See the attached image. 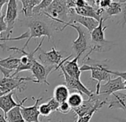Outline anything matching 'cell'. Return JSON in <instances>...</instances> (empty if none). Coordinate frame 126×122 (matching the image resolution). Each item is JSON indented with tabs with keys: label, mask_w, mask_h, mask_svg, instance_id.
I'll return each mask as SVG.
<instances>
[{
	"label": "cell",
	"mask_w": 126,
	"mask_h": 122,
	"mask_svg": "<svg viewBox=\"0 0 126 122\" xmlns=\"http://www.w3.org/2000/svg\"><path fill=\"white\" fill-rule=\"evenodd\" d=\"M107 20V18L103 17L99 21L98 26L94 28L90 33V48L89 51L85 55V58L89 57L93 51L96 52H106L111 50L112 47L115 46L116 43L106 40L105 38V31L108 28L107 25H104V22Z\"/></svg>",
	"instance_id": "obj_1"
},
{
	"label": "cell",
	"mask_w": 126,
	"mask_h": 122,
	"mask_svg": "<svg viewBox=\"0 0 126 122\" xmlns=\"http://www.w3.org/2000/svg\"><path fill=\"white\" fill-rule=\"evenodd\" d=\"M86 63L83 64L80 67L81 72L91 71V79L93 81H96L97 84L96 86V95H99V89L101 86V82L108 81L111 79V75L108 72V68L106 66V63L110 61L109 60H94L89 57L83 59L86 60Z\"/></svg>",
	"instance_id": "obj_2"
},
{
	"label": "cell",
	"mask_w": 126,
	"mask_h": 122,
	"mask_svg": "<svg viewBox=\"0 0 126 122\" xmlns=\"http://www.w3.org/2000/svg\"><path fill=\"white\" fill-rule=\"evenodd\" d=\"M22 26L28 27L29 28V37L26 41L25 45L22 47V50H25L30 42L31 40L33 38L39 37H47L48 40H50L52 35V31L48 26V25L44 21L36 19V17H30L27 20H19Z\"/></svg>",
	"instance_id": "obj_3"
},
{
	"label": "cell",
	"mask_w": 126,
	"mask_h": 122,
	"mask_svg": "<svg viewBox=\"0 0 126 122\" xmlns=\"http://www.w3.org/2000/svg\"><path fill=\"white\" fill-rule=\"evenodd\" d=\"M54 22H56L59 24L63 25V27L60 29L59 31L64 30L66 27H71L74 28L78 33V37L77 40L73 41L72 48L77 54H82L85 51L89 49L90 48V33L88 31L87 29L83 28L81 25H77L75 24L68 23L63 22L59 20H52Z\"/></svg>",
	"instance_id": "obj_4"
},
{
	"label": "cell",
	"mask_w": 126,
	"mask_h": 122,
	"mask_svg": "<svg viewBox=\"0 0 126 122\" xmlns=\"http://www.w3.org/2000/svg\"><path fill=\"white\" fill-rule=\"evenodd\" d=\"M74 9H69L65 0H53L42 14L50 20H59L66 22Z\"/></svg>",
	"instance_id": "obj_5"
},
{
	"label": "cell",
	"mask_w": 126,
	"mask_h": 122,
	"mask_svg": "<svg viewBox=\"0 0 126 122\" xmlns=\"http://www.w3.org/2000/svg\"><path fill=\"white\" fill-rule=\"evenodd\" d=\"M45 40V37H42V40L40 41L37 47L32 52H26L25 50H22V48H19L16 47H8L7 51H14L16 52H20L22 54V56L19 58V65L17 67V69L14 71V72L12 74L11 77H14L16 76L19 72L22 71H26V70H31V67L34 63V61L36 60L35 58V54L41 48V45H42L43 42Z\"/></svg>",
	"instance_id": "obj_6"
},
{
	"label": "cell",
	"mask_w": 126,
	"mask_h": 122,
	"mask_svg": "<svg viewBox=\"0 0 126 122\" xmlns=\"http://www.w3.org/2000/svg\"><path fill=\"white\" fill-rule=\"evenodd\" d=\"M33 81L32 77H10L0 79V94L2 95L13 91L22 92L25 89V82Z\"/></svg>",
	"instance_id": "obj_7"
},
{
	"label": "cell",
	"mask_w": 126,
	"mask_h": 122,
	"mask_svg": "<svg viewBox=\"0 0 126 122\" xmlns=\"http://www.w3.org/2000/svg\"><path fill=\"white\" fill-rule=\"evenodd\" d=\"M7 10L5 14V21L7 25V30L4 35L2 36V39H7L8 41L14 40L16 41L15 37H10L11 34L13 33V29L14 28L15 22L18 18V5L17 1L16 0H9L7 4Z\"/></svg>",
	"instance_id": "obj_8"
},
{
	"label": "cell",
	"mask_w": 126,
	"mask_h": 122,
	"mask_svg": "<svg viewBox=\"0 0 126 122\" xmlns=\"http://www.w3.org/2000/svg\"><path fill=\"white\" fill-rule=\"evenodd\" d=\"M105 103H107L106 100L101 101L99 95H96L95 93H94L91 96L88 97L87 101H84L79 107L73 110L78 117H81L91 112H96Z\"/></svg>",
	"instance_id": "obj_9"
},
{
	"label": "cell",
	"mask_w": 126,
	"mask_h": 122,
	"mask_svg": "<svg viewBox=\"0 0 126 122\" xmlns=\"http://www.w3.org/2000/svg\"><path fill=\"white\" fill-rule=\"evenodd\" d=\"M55 69L56 68L53 66H45L36 60L31 69L33 75L32 78H33V82L36 83H43L50 86V83L47 81V78L52 72L55 71Z\"/></svg>",
	"instance_id": "obj_10"
},
{
	"label": "cell",
	"mask_w": 126,
	"mask_h": 122,
	"mask_svg": "<svg viewBox=\"0 0 126 122\" xmlns=\"http://www.w3.org/2000/svg\"><path fill=\"white\" fill-rule=\"evenodd\" d=\"M40 54L38 55L39 63L47 67L53 66L56 68L62 60V56L61 53L56 50V47H53L50 51H44L41 48L39 49Z\"/></svg>",
	"instance_id": "obj_11"
},
{
	"label": "cell",
	"mask_w": 126,
	"mask_h": 122,
	"mask_svg": "<svg viewBox=\"0 0 126 122\" xmlns=\"http://www.w3.org/2000/svg\"><path fill=\"white\" fill-rule=\"evenodd\" d=\"M59 69H61L62 75L64 76V78H65V84H66L65 86L68 89L76 90V91H77L78 92H79L81 94H85L88 97H90L94 94V92L91 89H88L81 82V81L79 79H77V78H72V77L69 76L65 72V71L64 70V69H63L62 66H60L59 67Z\"/></svg>",
	"instance_id": "obj_12"
},
{
	"label": "cell",
	"mask_w": 126,
	"mask_h": 122,
	"mask_svg": "<svg viewBox=\"0 0 126 122\" xmlns=\"http://www.w3.org/2000/svg\"><path fill=\"white\" fill-rule=\"evenodd\" d=\"M43 97L34 98L32 97V99L35 101V103L31 106H21V113L25 122H40L39 120V102L43 99Z\"/></svg>",
	"instance_id": "obj_13"
},
{
	"label": "cell",
	"mask_w": 126,
	"mask_h": 122,
	"mask_svg": "<svg viewBox=\"0 0 126 122\" xmlns=\"http://www.w3.org/2000/svg\"><path fill=\"white\" fill-rule=\"evenodd\" d=\"M121 90H125L124 81L121 78L117 77L114 79H110L108 81H107L106 83L101 85L99 95H106L108 97L109 95H111L113 93L117 92L118 91Z\"/></svg>",
	"instance_id": "obj_14"
},
{
	"label": "cell",
	"mask_w": 126,
	"mask_h": 122,
	"mask_svg": "<svg viewBox=\"0 0 126 122\" xmlns=\"http://www.w3.org/2000/svg\"><path fill=\"white\" fill-rule=\"evenodd\" d=\"M81 57V54H77L73 60H69V61H65L64 63H60L59 65L56 68L55 71L59 69V67L60 66H62L63 69L65 71V72L71 77L79 79L80 80V76L82 72L80 71V67L79 66L78 64V60L79 57Z\"/></svg>",
	"instance_id": "obj_15"
},
{
	"label": "cell",
	"mask_w": 126,
	"mask_h": 122,
	"mask_svg": "<svg viewBox=\"0 0 126 122\" xmlns=\"http://www.w3.org/2000/svg\"><path fill=\"white\" fill-rule=\"evenodd\" d=\"M15 92L16 91H13L2 96H0V109L3 112L5 116L11 109H12L14 107L23 105V103L28 99V98L26 97L22 101L19 103L16 102L13 98V95L15 93Z\"/></svg>",
	"instance_id": "obj_16"
},
{
	"label": "cell",
	"mask_w": 126,
	"mask_h": 122,
	"mask_svg": "<svg viewBox=\"0 0 126 122\" xmlns=\"http://www.w3.org/2000/svg\"><path fill=\"white\" fill-rule=\"evenodd\" d=\"M68 22L72 23V24L79 23L81 25H82L83 28L87 29L89 33H91L99 25V22L93 18H89V17H82V16L77 15L75 13L74 9L72 11V13L71 14L69 22Z\"/></svg>",
	"instance_id": "obj_17"
},
{
	"label": "cell",
	"mask_w": 126,
	"mask_h": 122,
	"mask_svg": "<svg viewBox=\"0 0 126 122\" xmlns=\"http://www.w3.org/2000/svg\"><path fill=\"white\" fill-rule=\"evenodd\" d=\"M74 11L77 15L93 18L99 22L102 17L105 10L101 8H94L88 3V5L83 8H75Z\"/></svg>",
	"instance_id": "obj_18"
},
{
	"label": "cell",
	"mask_w": 126,
	"mask_h": 122,
	"mask_svg": "<svg viewBox=\"0 0 126 122\" xmlns=\"http://www.w3.org/2000/svg\"><path fill=\"white\" fill-rule=\"evenodd\" d=\"M111 96L108 102V109H122L126 112V93L117 92L113 93Z\"/></svg>",
	"instance_id": "obj_19"
},
{
	"label": "cell",
	"mask_w": 126,
	"mask_h": 122,
	"mask_svg": "<svg viewBox=\"0 0 126 122\" xmlns=\"http://www.w3.org/2000/svg\"><path fill=\"white\" fill-rule=\"evenodd\" d=\"M69 95V89L64 84H61L56 86L53 90V98L59 103L67 101Z\"/></svg>",
	"instance_id": "obj_20"
},
{
	"label": "cell",
	"mask_w": 126,
	"mask_h": 122,
	"mask_svg": "<svg viewBox=\"0 0 126 122\" xmlns=\"http://www.w3.org/2000/svg\"><path fill=\"white\" fill-rule=\"evenodd\" d=\"M22 5V12L27 18L32 17L33 8L41 2L40 0H21Z\"/></svg>",
	"instance_id": "obj_21"
},
{
	"label": "cell",
	"mask_w": 126,
	"mask_h": 122,
	"mask_svg": "<svg viewBox=\"0 0 126 122\" xmlns=\"http://www.w3.org/2000/svg\"><path fill=\"white\" fill-rule=\"evenodd\" d=\"M125 2V0H117V1H111L110 5L108 8L105 10V12L107 14L106 18H109L110 17L118 15L122 13V4Z\"/></svg>",
	"instance_id": "obj_22"
},
{
	"label": "cell",
	"mask_w": 126,
	"mask_h": 122,
	"mask_svg": "<svg viewBox=\"0 0 126 122\" xmlns=\"http://www.w3.org/2000/svg\"><path fill=\"white\" fill-rule=\"evenodd\" d=\"M22 106L13 108L6 114L5 118L8 122H25L21 113Z\"/></svg>",
	"instance_id": "obj_23"
},
{
	"label": "cell",
	"mask_w": 126,
	"mask_h": 122,
	"mask_svg": "<svg viewBox=\"0 0 126 122\" xmlns=\"http://www.w3.org/2000/svg\"><path fill=\"white\" fill-rule=\"evenodd\" d=\"M19 65V58L13 57L10 56L5 59L0 60V66L8 70L15 71Z\"/></svg>",
	"instance_id": "obj_24"
},
{
	"label": "cell",
	"mask_w": 126,
	"mask_h": 122,
	"mask_svg": "<svg viewBox=\"0 0 126 122\" xmlns=\"http://www.w3.org/2000/svg\"><path fill=\"white\" fill-rule=\"evenodd\" d=\"M83 101H84V100H83V97H82V94L78 92H73V93L70 94L69 97L67 100V102L69 104V106H71V109H75L79 107L82 105Z\"/></svg>",
	"instance_id": "obj_25"
},
{
	"label": "cell",
	"mask_w": 126,
	"mask_h": 122,
	"mask_svg": "<svg viewBox=\"0 0 126 122\" xmlns=\"http://www.w3.org/2000/svg\"><path fill=\"white\" fill-rule=\"evenodd\" d=\"M53 0H42V1L33 8L32 17H39L42 15V14L45 11L46 8L51 4Z\"/></svg>",
	"instance_id": "obj_26"
},
{
	"label": "cell",
	"mask_w": 126,
	"mask_h": 122,
	"mask_svg": "<svg viewBox=\"0 0 126 122\" xmlns=\"http://www.w3.org/2000/svg\"><path fill=\"white\" fill-rule=\"evenodd\" d=\"M39 115L44 116V117H47L50 116V114L52 113L50 107L48 106V105L46 103H42L40 105H39Z\"/></svg>",
	"instance_id": "obj_27"
},
{
	"label": "cell",
	"mask_w": 126,
	"mask_h": 122,
	"mask_svg": "<svg viewBox=\"0 0 126 122\" xmlns=\"http://www.w3.org/2000/svg\"><path fill=\"white\" fill-rule=\"evenodd\" d=\"M47 104L48 105V106L50 107L51 112H53L58 111L59 107V104H60V103H59L53 97H52V98H50L49 99V101H47Z\"/></svg>",
	"instance_id": "obj_28"
},
{
	"label": "cell",
	"mask_w": 126,
	"mask_h": 122,
	"mask_svg": "<svg viewBox=\"0 0 126 122\" xmlns=\"http://www.w3.org/2000/svg\"><path fill=\"white\" fill-rule=\"evenodd\" d=\"M71 110V106H69V104L68 103L67 101L61 103L59 104V109H58V111L60 112L62 114H68Z\"/></svg>",
	"instance_id": "obj_29"
},
{
	"label": "cell",
	"mask_w": 126,
	"mask_h": 122,
	"mask_svg": "<svg viewBox=\"0 0 126 122\" xmlns=\"http://www.w3.org/2000/svg\"><path fill=\"white\" fill-rule=\"evenodd\" d=\"M122 18L119 22H117V24H119L122 28H124L125 25L126 24V1L122 4Z\"/></svg>",
	"instance_id": "obj_30"
},
{
	"label": "cell",
	"mask_w": 126,
	"mask_h": 122,
	"mask_svg": "<svg viewBox=\"0 0 126 122\" xmlns=\"http://www.w3.org/2000/svg\"><path fill=\"white\" fill-rule=\"evenodd\" d=\"M95 112H91V113H89L86 115H84V116H81V117H79L77 122H90L91 118L93 117V115H94Z\"/></svg>",
	"instance_id": "obj_31"
},
{
	"label": "cell",
	"mask_w": 126,
	"mask_h": 122,
	"mask_svg": "<svg viewBox=\"0 0 126 122\" xmlns=\"http://www.w3.org/2000/svg\"><path fill=\"white\" fill-rule=\"evenodd\" d=\"M108 72L110 74V75H116L117 77H119L121 78L123 81H125L126 80V72H113L111 70H108Z\"/></svg>",
	"instance_id": "obj_32"
},
{
	"label": "cell",
	"mask_w": 126,
	"mask_h": 122,
	"mask_svg": "<svg viewBox=\"0 0 126 122\" xmlns=\"http://www.w3.org/2000/svg\"><path fill=\"white\" fill-rule=\"evenodd\" d=\"M111 3V0H100L99 1V8L105 10L109 7Z\"/></svg>",
	"instance_id": "obj_33"
},
{
	"label": "cell",
	"mask_w": 126,
	"mask_h": 122,
	"mask_svg": "<svg viewBox=\"0 0 126 122\" xmlns=\"http://www.w3.org/2000/svg\"><path fill=\"white\" fill-rule=\"evenodd\" d=\"M0 72H2L4 78H10L13 74V71L8 70V69H6L5 68H2V66H0Z\"/></svg>",
	"instance_id": "obj_34"
},
{
	"label": "cell",
	"mask_w": 126,
	"mask_h": 122,
	"mask_svg": "<svg viewBox=\"0 0 126 122\" xmlns=\"http://www.w3.org/2000/svg\"><path fill=\"white\" fill-rule=\"evenodd\" d=\"M88 5V2L85 0H75L76 8H83Z\"/></svg>",
	"instance_id": "obj_35"
},
{
	"label": "cell",
	"mask_w": 126,
	"mask_h": 122,
	"mask_svg": "<svg viewBox=\"0 0 126 122\" xmlns=\"http://www.w3.org/2000/svg\"><path fill=\"white\" fill-rule=\"evenodd\" d=\"M9 0H0V16L2 15V8L3 6L5 5V4H8Z\"/></svg>",
	"instance_id": "obj_36"
},
{
	"label": "cell",
	"mask_w": 126,
	"mask_h": 122,
	"mask_svg": "<svg viewBox=\"0 0 126 122\" xmlns=\"http://www.w3.org/2000/svg\"><path fill=\"white\" fill-rule=\"evenodd\" d=\"M1 109H0V122H8L6 118H5V116L4 115V113H2L1 112Z\"/></svg>",
	"instance_id": "obj_37"
},
{
	"label": "cell",
	"mask_w": 126,
	"mask_h": 122,
	"mask_svg": "<svg viewBox=\"0 0 126 122\" xmlns=\"http://www.w3.org/2000/svg\"><path fill=\"white\" fill-rule=\"evenodd\" d=\"M124 85H125V90H126V80L124 81Z\"/></svg>",
	"instance_id": "obj_38"
},
{
	"label": "cell",
	"mask_w": 126,
	"mask_h": 122,
	"mask_svg": "<svg viewBox=\"0 0 126 122\" xmlns=\"http://www.w3.org/2000/svg\"><path fill=\"white\" fill-rule=\"evenodd\" d=\"M53 122H62V121H53Z\"/></svg>",
	"instance_id": "obj_39"
},
{
	"label": "cell",
	"mask_w": 126,
	"mask_h": 122,
	"mask_svg": "<svg viewBox=\"0 0 126 122\" xmlns=\"http://www.w3.org/2000/svg\"><path fill=\"white\" fill-rule=\"evenodd\" d=\"M0 60H1V58H0Z\"/></svg>",
	"instance_id": "obj_40"
}]
</instances>
